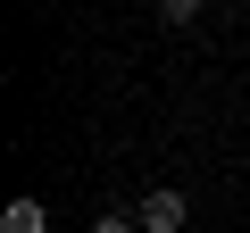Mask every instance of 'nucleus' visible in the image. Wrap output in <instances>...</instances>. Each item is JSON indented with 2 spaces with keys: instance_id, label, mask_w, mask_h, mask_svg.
<instances>
[{
  "instance_id": "1",
  "label": "nucleus",
  "mask_w": 250,
  "mask_h": 233,
  "mask_svg": "<svg viewBox=\"0 0 250 233\" xmlns=\"http://www.w3.org/2000/svg\"><path fill=\"white\" fill-rule=\"evenodd\" d=\"M142 233H184V192H150L142 200Z\"/></svg>"
},
{
  "instance_id": "2",
  "label": "nucleus",
  "mask_w": 250,
  "mask_h": 233,
  "mask_svg": "<svg viewBox=\"0 0 250 233\" xmlns=\"http://www.w3.org/2000/svg\"><path fill=\"white\" fill-rule=\"evenodd\" d=\"M0 233H50V208H42V200H9Z\"/></svg>"
},
{
  "instance_id": "3",
  "label": "nucleus",
  "mask_w": 250,
  "mask_h": 233,
  "mask_svg": "<svg viewBox=\"0 0 250 233\" xmlns=\"http://www.w3.org/2000/svg\"><path fill=\"white\" fill-rule=\"evenodd\" d=\"M200 17V0H167V25H192Z\"/></svg>"
},
{
  "instance_id": "4",
  "label": "nucleus",
  "mask_w": 250,
  "mask_h": 233,
  "mask_svg": "<svg viewBox=\"0 0 250 233\" xmlns=\"http://www.w3.org/2000/svg\"><path fill=\"white\" fill-rule=\"evenodd\" d=\"M92 233H134V216H100V225H92Z\"/></svg>"
}]
</instances>
